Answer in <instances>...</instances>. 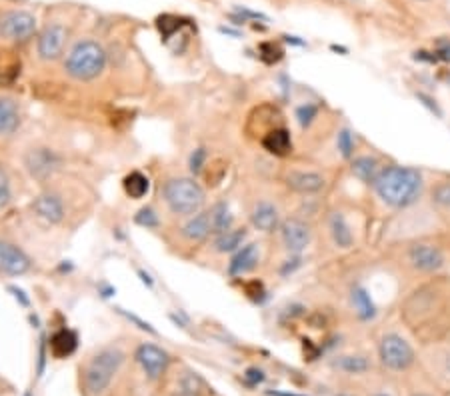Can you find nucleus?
Here are the masks:
<instances>
[{
    "label": "nucleus",
    "mask_w": 450,
    "mask_h": 396,
    "mask_svg": "<svg viewBox=\"0 0 450 396\" xmlns=\"http://www.w3.org/2000/svg\"><path fill=\"white\" fill-rule=\"evenodd\" d=\"M423 174L410 166H386L380 168L372 187L380 200L392 209H408L423 194Z\"/></svg>",
    "instance_id": "f257e3e1"
},
{
    "label": "nucleus",
    "mask_w": 450,
    "mask_h": 396,
    "mask_svg": "<svg viewBox=\"0 0 450 396\" xmlns=\"http://www.w3.org/2000/svg\"><path fill=\"white\" fill-rule=\"evenodd\" d=\"M124 362V352L119 349H104L93 356V360L82 371V386L88 396L102 395L113 376L119 373Z\"/></svg>",
    "instance_id": "f03ea898"
},
{
    "label": "nucleus",
    "mask_w": 450,
    "mask_h": 396,
    "mask_svg": "<svg viewBox=\"0 0 450 396\" xmlns=\"http://www.w3.org/2000/svg\"><path fill=\"white\" fill-rule=\"evenodd\" d=\"M106 67V52L95 40H80L71 50L64 69L76 80H95Z\"/></svg>",
    "instance_id": "7ed1b4c3"
},
{
    "label": "nucleus",
    "mask_w": 450,
    "mask_h": 396,
    "mask_svg": "<svg viewBox=\"0 0 450 396\" xmlns=\"http://www.w3.org/2000/svg\"><path fill=\"white\" fill-rule=\"evenodd\" d=\"M165 198L174 214H194L204 205V190L192 178H172L165 185Z\"/></svg>",
    "instance_id": "20e7f679"
},
{
    "label": "nucleus",
    "mask_w": 450,
    "mask_h": 396,
    "mask_svg": "<svg viewBox=\"0 0 450 396\" xmlns=\"http://www.w3.org/2000/svg\"><path fill=\"white\" fill-rule=\"evenodd\" d=\"M380 360L392 371H406L414 362V350L401 334H384L380 340Z\"/></svg>",
    "instance_id": "39448f33"
},
{
    "label": "nucleus",
    "mask_w": 450,
    "mask_h": 396,
    "mask_svg": "<svg viewBox=\"0 0 450 396\" xmlns=\"http://www.w3.org/2000/svg\"><path fill=\"white\" fill-rule=\"evenodd\" d=\"M36 30V19L30 12L12 10L0 19V36L10 40H26Z\"/></svg>",
    "instance_id": "423d86ee"
},
{
    "label": "nucleus",
    "mask_w": 450,
    "mask_h": 396,
    "mask_svg": "<svg viewBox=\"0 0 450 396\" xmlns=\"http://www.w3.org/2000/svg\"><path fill=\"white\" fill-rule=\"evenodd\" d=\"M408 260L414 268L423 270V272H436L445 266V255L438 246L432 244H412L408 251Z\"/></svg>",
    "instance_id": "0eeeda50"
},
{
    "label": "nucleus",
    "mask_w": 450,
    "mask_h": 396,
    "mask_svg": "<svg viewBox=\"0 0 450 396\" xmlns=\"http://www.w3.org/2000/svg\"><path fill=\"white\" fill-rule=\"evenodd\" d=\"M137 360L150 380H158L165 374L166 366L170 362V356L154 345H143L137 350Z\"/></svg>",
    "instance_id": "6e6552de"
},
{
    "label": "nucleus",
    "mask_w": 450,
    "mask_h": 396,
    "mask_svg": "<svg viewBox=\"0 0 450 396\" xmlns=\"http://www.w3.org/2000/svg\"><path fill=\"white\" fill-rule=\"evenodd\" d=\"M283 242L286 251L292 255H298L310 244V226L300 218H286L281 226Z\"/></svg>",
    "instance_id": "1a4fd4ad"
},
{
    "label": "nucleus",
    "mask_w": 450,
    "mask_h": 396,
    "mask_svg": "<svg viewBox=\"0 0 450 396\" xmlns=\"http://www.w3.org/2000/svg\"><path fill=\"white\" fill-rule=\"evenodd\" d=\"M26 168L36 180H47L48 176L56 170L58 166V156L50 148H32L26 159Z\"/></svg>",
    "instance_id": "9d476101"
},
{
    "label": "nucleus",
    "mask_w": 450,
    "mask_h": 396,
    "mask_svg": "<svg viewBox=\"0 0 450 396\" xmlns=\"http://www.w3.org/2000/svg\"><path fill=\"white\" fill-rule=\"evenodd\" d=\"M67 43V30L60 24L47 26L38 36V54L45 60H54L62 54V48Z\"/></svg>",
    "instance_id": "9b49d317"
},
{
    "label": "nucleus",
    "mask_w": 450,
    "mask_h": 396,
    "mask_svg": "<svg viewBox=\"0 0 450 396\" xmlns=\"http://www.w3.org/2000/svg\"><path fill=\"white\" fill-rule=\"evenodd\" d=\"M0 270L10 277H21L30 270V258L10 242H0Z\"/></svg>",
    "instance_id": "f8f14e48"
},
{
    "label": "nucleus",
    "mask_w": 450,
    "mask_h": 396,
    "mask_svg": "<svg viewBox=\"0 0 450 396\" xmlns=\"http://www.w3.org/2000/svg\"><path fill=\"white\" fill-rule=\"evenodd\" d=\"M23 70V60L16 50L0 48V89L12 86Z\"/></svg>",
    "instance_id": "ddd939ff"
},
{
    "label": "nucleus",
    "mask_w": 450,
    "mask_h": 396,
    "mask_svg": "<svg viewBox=\"0 0 450 396\" xmlns=\"http://www.w3.org/2000/svg\"><path fill=\"white\" fill-rule=\"evenodd\" d=\"M32 209H34V212H36L40 218H45L50 224H56V222H60V220L64 218L62 200H60L56 194H48V192L47 194H40V196L34 200Z\"/></svg>",
    "instance_id": "4468645a"
},
{
    "label": "nucleus",
    "mask_w": 450,
    "mask_h": 396,
    "mask_svg": "<svg viewBox=\"0 0 450 396\" xmlns=\"http://www.w3.org/2000/svg\"><path fill=\"white\" fill-rule=\"evenodd\" d=\"M262 146H264V150H268L274 156H286L292 152L290 132L283 126H276V128L268 130L266 135H262Z\"/></svg>",
    "instance_id": "2eb2a0df"
},
{
    "label": "nucleus",
    "mask_w": 450,
    "mask_h": 396,
    "mask_svg": "<svg viewBox=\"0 0 450 396\" xmlns=\"http://www.w3.org/2000/svg\"><path fill=\"white\" fill-rule=\"evenodd\" d=\"M286 185L294 192L300 194H314L324 188V178L316 172H290L286 176Z\"/></svg>",
    "instance_id": "dca6fc26"
},
{
    "label": "nucleus",
    "mask_w": 450,
    "mask_h": 396,
    "mask_svg": "<svg viewBox=\"0 0 450 396\" xmlns=\"http://www.w3.org/2000/svg\"><path fill=\"white\" fill-rule=\"evenodd\" d=\"M50 354L54 358H69L78 347V336L69 328H60L50 336Z\"/></svg>",
    "instance_id": "f3484780"
},
{
    "label": "nucleus",
    "mask_w": 450,
    "mask_h": 396,
    "mask_svg": "<svg viewBox=\"0 0 450 396\" xmlns=\"http://www.w3.org/2000/svg\"><path fill=\"white\" fill-rule=\"evenodd\" d=\"M19 126H21L19 104H16L12 98L2 96V98H0V137H10V135H14Z\"/></svg>",
    "instance_id": "a211bd4d"
},
{
    "label": "nucleus",
    "mask_w": 450,
    "mask_h": 396,
    "mask_svg": "<svg viewBox=\"0 0 450 396\" xmlns=\"http://www.w3.org/2000/svg\"><path fill=\"white\" fill-rule=\"evenodd\" d=\"M250 220L262 233H272L279 226V210L274 209V205H270V202H261L252 210Z\"/></svg>",
    "instance_id": "6ab92c4d"
},
{
    "label": "nucleus",
    "mask_w": 450,
    "mask_h": 396,
    "mask_svg": "<svg viewBox=\"0 0 450 396\" xmlns=\"http://www.w3.org/2000/svg\"><path fill=\"white\" fill-rule=\"evenodd\" d=\"M182 234L192 240V242H200L204 240L209 234H213V220H211V210H204L200 214H196L192 220H189L182 229Z\"/></svg>",
    "instance_id": "aec40b11"
},
{
    "label": "nucleus",
    "mask_w": 450,
    "mask_h": 396,
    "mask_svg": "<svg viewBox=\"0 0 450 396\" xmlns=\"http://www.w3.org/2000/svg\"><path fill=\"white\" fill-rule=\"evenodd\" d=\"M257 262H259V253H257V244H244L242 248H238L237 255L233 258V262H230V268H228V272L233 275V277H238V275H244V272H248V270H252L254 266H257Z\"/></svg>",
    "instance_id": "412c9836"
},
{
    "label": "nucleus",
    "mask_w": 450,
    "mask_h": 396,
    "mask_svg": "<svg viewBox=\"0 0 450 396\" xmlns=\"http://www.w3.org/2000/svg\"><path fill=\"white\" fill-rule=\"evenodd\" d=\"M351 299H353V306H355L356 314H358V318H360V321H370V318H375V316H377V306H375V303H372L370 294L366 292V288H362V286H355V288H353V294H351Z\"/></svg>",
    "instance_id": "4be33fe9"
},
{
    "label": "nucleus",
    "mask_w": 450,
    "mask_h": 396,
    "mask_svg": "<svg viewBox=\"0 0 450 396\" xmlns=\"http://www.w3.org/2000/svg\"><path fill=\"white\" fill-rule=\"evenodd\" d=\"M331 233L336 246L340 248H351L353 246V233H351V226L348 222L344 220V216L340 212H334L331 216Z\"/></svg>",
    "instance_id": "5701e85b"
},
{
    "label": "nucleus",
    "mask_w": 450,
    "mask_h": 396,
    "mask_svg": "<svg viewBox=\"0 0 450 396\" xmlns=\"http://www.w3.org/2000/svg\"><path fill=\"white\" fill-rule=\"evenodd\" d=\"M380 164L372 156H358L353 161V174L356 178H360L362 183H375V178L379 176Z\"/></svg>",
    "instance_id": "b1692460"
},
{
    "label": "nucleus",
    "mask_w": 450,
    "mask_h": 396,
    "mask_svg": "<svg viewBox=\"0 0 450 396\" xmlns=\"http://www.w3.org/2000/svg\"><path fill=\"white\" fill-rule=\"evenodd\" d=\"M182 26H192V24H190V21L182 19V16H176V14H161L156 19V28H158V32H161V36H163V40H165L166 45L170 43V38Z\"/></svg>",
    "instance_id": "393cba45"
},
{
    "label": "nucleus",
    "mask_w": 450,
    "mask_h": 396,
    "mask_svg": "<svg viewBox=\"0 0 450 396\" xmlns=\"http://www.w3.org/2000/svg\"><path fill=\"white\" fill-rule=\"evenodd\" d=\"M334 369L342 371V373L348 374H362L370 369V362L366 356H360V354H348V356H338L334 362H332Z\"/></svg>",
    "instance_id": "a878e982"
},
{
    "label": "nucleus",
    "mask_w": 450,
    "mask_h": 396,
    "mask_svg": "<svg viewBox=\"0 0 450 396\" xmlns=\"http://www.w3.org/2000/svg\"><path fill=\"white\" fill-rule=\"evenodd\" d=\"M122 187H124V192L130 198H144L150 190V183H148V178L144 176L143 172L134 170L122 180Z\"/></svg>",
    "instance_id": "bb28decb"
},
{
    "label": "nucleus",
    "mask_w": 450,
    "mask_h": 396,
    "mask_svg": "<svg viewBox=\"0 0 450 396\" xmlns=\"http://www.w3.org/2000/svg\"><path fill=\"white\" fill-rule=\"evenodd\" d=\"M211 220H213V234L220 236L226 231L233 229V214L228 210V205L224 202H218L211 209Z\"/></svg>",
    "instance_id": "cd10ccee"
},
{
    "label": "nucleus",
    "mask_w": 450,
    "mask_h": 396,
    "mask_svg": "<svg viewBox=\"0 0 450 396\" xmlns=\"http://www.w3.org/2000/svg\"><path fill=\"white\" fill-rule=\"evenodd\" d=\"M244 238H246V229H235V231L230 229L216 238V251L218 253H235L242 246Z\"/></svg>",
    "instance_id": "c85d7f7f"
},
{
    "label": "nucleus",
    "mask_w": 450,
    "mask_h": 396,
    "mask_svg": "<svg viewBox=\"0 0 450 396\" xmlns=\"http://www.w3.org/2000/svg\"><path fill=\"white\" fill-rule=\"evenodd\" d=\"M200 388H202V382L198 374L185 373L176 380V386L172 388L170 396H200Z\"/></svg>",
    "instance_id": "c756f323"
},
{
    "label": "nucleus",
    "mask_w": 450,
    "mask_h": 396,
    "mask_svg": "<svg viewBox=\"0 0 450 396\" xmlns=\"http://www.w3.org/2000/svg\"><path fill=\"white\" fill-rule=\"evenodd\" d=\"M226 163L222 161V159H214L211 163H206L204 166V180H206V185L209 187H218L220 183H222V178L226 176Z\"/></svg>",
    "instance_id": "7c9ffc66"
},
{
    "label": "nucleus",
    "mask_w": 450,
    "mask_h": 396,
    "mask_svg": "<svg viewBox=\"0 0 450 396\" xmlns=\"http://www.w3.org/2000/svg\"><path fill=\"white\" fill-rule=\"evenodd\" d=\"M259 54H261L262 62H266V65H276L279 60H283L285 50L279 47V45H274V43H262L261 47H259Z\"/></svg>",
    "instance_id": "2f4dec72"
},
{
    "label": "nucleus",
    "mask_w": 450,
    "mask_h": 396,
    "mask_svg": "<svg viewBox=\"0 0 450 396\" xmlns=\"http://www.w3.org/2000/svg\"><path fill=\"white\" fill-rule=\"evenodd\" d=\"M316 117H318V106L312 104V102H307V104H303V106L296 108V120H298V124H300L303 128H308Z\"/></svg>",
    "instance_id": "473e14b6"
},
{
    "label": "nucleus",
    "mask_w": 450,
    "mask_h": 396,
    "mask_svg": "<svg viewBox=\"0 0 450 396\" xmlns=\"http://www.w3.org/2000/svg\"><path fill=\"white\" fill-rule=\"evenodd\" d=\"M336 146H338V150H340V154L344 156V159H351L353 154H355V139H353V135H351V130H340L338 132V139H336Z\"/></svg>",
    "instance_id": "72a5a7b5"
},
{
    "label": "nucleus",
    "mask_w": 450,
    "mask_h": 396,
    "mask_svg": "<svg viewBox=\"0 0 450 396\" xmlns=\"http://www.w3.org/2000/svg\"><path fill=\"white\" fill-rule=\"evenodd\" d=\"M134 222L141 224V226H146V229H154V226H158V216H156L154 210L146 207V209H141L137 212Z\"/></svg>",
    "instance_id": "f704fd0d"
},
{
    "label": "nucleus",
    "mask_w": 450,
    "mask_h": 396,
    "mask_svg": "<svg viewBox=\"0 0 450 396\" xmlns=\"http://www.w3.org/2000/svg\"><path fill=\"white\" fill-rule=\"evenodd\" d=\"M206 166V150L204 148H196L192 154H190V172L196 176L204 170Z\"/></svg>",
    "instance_id": "c9c22d12"
},
{
    "label": "nucleus",
    "mask_w": 450,
    "mask_h": 396,
    "mask_svg": "<svg viewBox=\"0 0 450 396\" xmlns=\"http://www.w3.org/2000/svg\"><path fill=\"white\" fill-rule=\"evenodd\" d=\"M244 292H246V296L252 299L254 303H262V299H264V294H266L264 284H262L261 280H250V282H246V284H244Z\"/></svg>",
    "instance_id": "e433bc0d"
},
{
    "label": "nucleus",
    "mask_w": 450,
    "mask_h": 396,
    "mask_svg": "<svg viewBox=\"0 0 450 396\" xmlns=\"http://www.w3.org/2000/svg\"><path fill=\"white\" fill-rule=\"evenodd\" d=\"M432 198H434V202L438 207L450 209V183H442V185H438V187L434 188Z\"/></svg>",
    "instance_id": "4c0bfd02"
},
{
    "label": "nucleus",
    "mask_w": 450,
    "mask_h": 396,
    "mask_svg": "<svg viewBox=\"0 0 450 396\" xmlns=\"http://www.w3.org/2000/svg\"><path fill=\"white\" fill-rule=\"evenodd\" d=\"M264 373H262L261 369H257V366H252V369H248L246 373H244V382L248 384V386H259L261 382H264Z\"/></svg>",
    "instance_id": "58836bf2"
},
{
    "label": "nucleus",
    "mask_w": 450,
    "mask_h": 396,
    "mask_svg": "<svg viewBox=\"0 0 450 396\" xmlns=\"http://www.w3.org/2000/svg\"><path fill=\"white\" fill-rule=\"evenodd\" d=\"M8 202H10V185L6 174L0 170V209H4Z\"/></svg>",
    "instance_id": "ea45409f"
},
{
    "label": "nucleus",
    "mask_w": 450,
    "mask_h": 396,
    "mask_svg": "<svg viewBox=\"0 0 450 396\" xmlns=\"http://www.w3.org/2000/svg\"><path fill=\"white\" fill-rule=\"evenodd\" d=\"M117 310H119V312L122 314V316H124V318H128L130 323H134V325L141 328V330H146V332H150V334H156V330L150 327L148 323H144L143 318H139L137 314H130V312H126V310H122V308H117Z\"/></svg>",
    "instance_id": "a19ab883"
},
{
    "label": "nucleus",
    "mask_w": 450,
    "mask_h": 396,
    "mask_svg": "<svg viewBox=\"0 0 450 396\" xmlns=\"http://www.w3.org/2000/svg\"><path fill=\"white\" fill-rule=\"evenodd\" d=\"M300 264H303V258H300V257H294V258H290V260H286L285 266L281 268V275H283V277H286L288 272H294V270H296V268H298Z\"/></svg>",
    "instance_id": "79ce46f5"
},
{
    "label": "nucleus",
    "mask_w": 450,
    "mask_h": 396,
    "mask_svg": "<svg viewBox=\"0 0 450 396\" xmlns=\"http://www.w3.org/2000/svg\"><path fill=\"white\" fill-rule=\"evenodd\" d=\"M237 12L242 16V21H244V16L246 19H254V21H268L261 12H252V10H246V8H237Z\"/></svg>",
    "instance_id": "37998d69"
},
{
    "label": "nucleus",
    "mask_w": 450,
    "mask_h": 396,
    "mask_svg": "<svg viewBox=\"0 0 450 396\" xmlns=\"http://www.w3.org/2000/svg\"><path fill=\"white\" fill-rule=\"evenodd\" d=\"M8 290H10V292L14 294V299H16L19 303L23 304V306H28V304H30V301H28V296L24 294L23 288H16V286H8Z\"/></svg>",
    "instance_id": "c03bdc74"
},
{
    "label": "nucleus",
    "mask_w": 450,
    "mask_h": 396,
    "mask_svg": "<svg viewBox=\"0 0 450 396\" xmlns=\"http://www.w3.org/2000/svg\"><path fill=\"white\" fill-rule=\"evenodd\" d=\"M47 350H45V336L40 338V352H38V376L45 373V362H47Z\"/></svg>",
    "instance_id": "a18cd8bd"
},
{
    "label": "nucleus",
    "mask_w": 450,
    "mask_h": 396,
    "mask_svg": "<svg viewBox=\"0 0 450 396\" xmlns=\"http://www.w3.org/2000/svg\"><path fill=\"white\" fill-rule=\"evenodd\" d=\"M139 277H141V280H143L146 286H152V284H154V282H152V279H150V275H148V272H144L143 268L139 270Z\"/></svg>",
    "instance_id": "49530a36"
},
{
    "label": "nucleus",
    "mask_w": 450,
    "mask_h": 396,
    "mask_svg": "<svg viewBox=\"0 0 450 396\" xmlns=\"http://www.w3.org/2000/svg\"><path fill=\"white\" fill-rule=\"evenodd\" d=\"M115 294V288H110V286H102V296L104 299H108V296H113Z\"/></svg>",
    "instance_id": "de8ad7c7"
},
{
    "label": "nucleus",
    "mask_w": 450,
    "mask_h": 396,
    "mask_svg": "<svg viewBox=\"0 0 450 396\" xmlns=\"http://www.w3.org/2000/svg\"><path fill=\"white\" fill-rule=\"evenodd\" d=\"M285 40L286 43H292V45H300V47L305 45L303 40H296V36H285Z\"/></svg>",
    "instance_id": "09e8293b"
},
{
    "label": "nucleus",
    "mask_w": 450,
    "mask_h": 396,
    "mask_svg": "<svg viewBox=\"0 0 450 396\" xmlns=\"http://www.w3.org/2000/svg\"><path fill=\"white\" fill-rule=\"evenodd\" d=\"M270 395H274V396H296V395H286V393H270Z\"/></svg>",
    "instance_id": "8fccbe9b"
},
{
    "label": "nucleus",
    "mask_w": 450,
    "mask_h": 396,
    "mask_svg": "<svg viewBox=\"0 0 450 396\" xmlns=\"http://www.w3.org/2000/svg\"><path fill=\"white\" fill-rule=\"evenodd\" d=\"M24 396H32V393H30V391H28V393H26V395Z\"/></svg>",
    "instance_id": "3c124183"
},
{
    "label": "nucleus",
    "mask_w": 450,
    "mask_h": 396,
    "mask_svg": "<svg viewBox=\"0 0 450 396\" xmlns=\"http://www.w3.org/2000/svg\"><path fill=\"white\" fill-rule=\"evenodd\" d=\"M414 396H427V395H414Z\"/></svg>",
    "instance_id": "603ef678"
},
{
    "label": "nucleus",
    "mask_w": 450,
    "mask_h": 396,
    "mask_svg": "<svg viewBox=\"0 0 450 396\" xmlns=\"http://www.w3.org/2000/svg\"><path fill=\"white\" fill-rule=\"evenodd\" d=\"M377 396H386V395H377Z\"/></svg>",
    "instance_id": "864d4df0"
},
{
    "label": "nucleus",
    "mask_w": 450,
    "mask_h": 396,
    "mask_svg": "<svg viewBox=\"0 0 450 396\" xmlns=\"http://www.w3.org/2000/svg\"><path fill=\"white\" fill-rule=\"evenodd\" d=\"M421 2H427V0H421Z\"/></svg>",
    "instance_id": "5fc2aeb1"
}]
</instances>
